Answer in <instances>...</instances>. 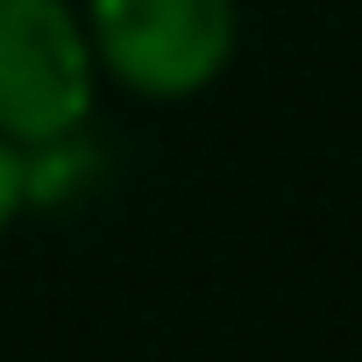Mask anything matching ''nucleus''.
<instances>
[{"label": "nucleus", "mask_w": 362, "mask_h": 362, "mask_svg": "<svg viewBox=\"0 0 362 362\" xmlns=\"http://www.w3.org/2000/svg\"><path fill=\"white\" fill-rule=\"evenodd\" d=\"M93 29L71 0H0V135L15 149L93 121Z\"/></svg>", "instance_id": "obj_1"}, {"label": "nucleus", "mask_w": 362, "mask_h": 362, "mask_svg": "<svg viewBox=\"0 0 362 362\" xmlns=\"http://www.w3.org/2000/svg\"><path fill=\"white\" fill-rule=\"evenodd\" d=\"M93 57L142 100H192L206 93L242 36L235 0H86Z\"/></svg>", "instance_id": "obj_2"}, {"label": "nucleus", "mask_w": 362, "mask_h": 362, "mask_svg": "<svg viewBox=\"0 0 362 362\" xmlns=\"http://www.w3.org/2000/svg\"><path fill=\"white\" fill-rule=\"evenodd\" d=\"M29 206V185H22V149L0 135V235L15 228V214Z\"/></svg>", "instance_id": "obj_3"}]
</instances>
